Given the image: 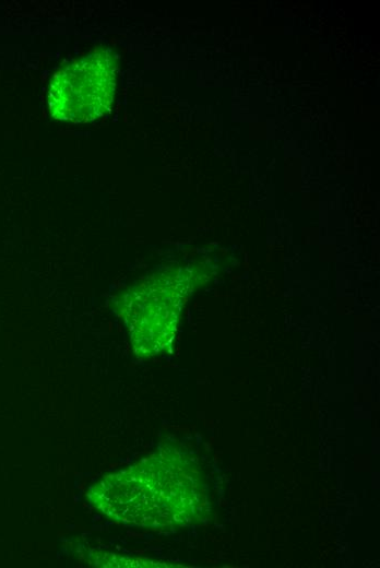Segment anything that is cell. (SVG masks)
I'll use <instances>...</instances> for the list:
<instances>
[{"label": "cell", "instance_id": "obj_1", "mask_svg": "<svg viewBox=\"0 0 380 568\" xmlns=\"http://www.w3.org/2000/svg\"><path fill=\"white\" fill-rule=\"evenodd\" d=\"M87 497L112 520L151 528L192 522L203 500L193 469L169 457L149 458L106 475L91 487Z\"/></svg>", "mask_w": 380, "mask_h": 568}, {"label": "cell", "instance_id": "obj_2", "mask_svg": "<svg viewBox=\"0 0 380 568\" xmlns=\"http://www.w3.org/2000/svg\"><path fill=\"white\" fill-rule=\"evenodd\" d=\"M116 61L98 50L60 68L48 88V107L55 119L88 122L110 111L115 94Z\"/></svg>", "mask_w": 380, "mask_h": 568}]
</instances>
